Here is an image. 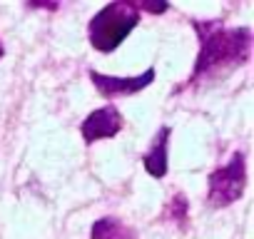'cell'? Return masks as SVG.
Segmentation results:
<instances>
[{
  "mask_svg": "<svg viewBox=\"0 0 254 239\" xmlns=\"http://www.w3.org/2000/svg\"><path fill=\"white\" fill-rule=\"evenodd\" d=\"M187 209H190V202H187V197L185 194H175L172 199H170V204H167V209H165V219H170V222H177L180 227H185V222H187Z\"/></svg>",
  "mask_w": 254,
  "mask_h": 239,
  "instance_id": "obj_8",
  "label": "cell"
},
{
  "mask_svg": "<svg viewBox=\"0 0 254 239\" xmlns=\"http://www.w3.org/2000/svg\"><path fill=\"white\" fill-rule=\"evenodd\" d=\"M122 112L115 107V105H105V107H97L95 112H90L82 125H80V135L85 140V145H92L97 140H107V137H115L120 130H122Z\"/></svg>",
  "mask_w": 254,
  "mask_h": 239,
  "instance_id": "obj_4",
  "label": "cell"
},
{
  "mask_svg": "<svg viewBox=\"0 0 254 239\" xmlns=\"http://www.w3.org/2000/svg\"><path fill=\"white\" fill-rule=\"evenodd\" d=\"M90 80H92V85L97 87V92L102 97H127V95L142 92L147 85H152L155 67H147L137 77H110V75H102L97 70H90Z\"/></svg>",
  "mask_w": 254,
  "mask_h": 239,
  "instance_id": "obj_5",
  "label": "cell"
},
{
  "mask_svg": "<svg viewBox=\"0 0 254 239\" xmlns=\"http://www.w3.org/2000/svg\"><path fill=\"white\" fill-rule=\"evenodd\" d=\"M199 35V55L192 67V82L204 77H219L234 67H242L252 55L249 28H224L222 20H192Z\"/></svg>",
  "mask_w": 254,
  "mask_h": 239,
  "instance_id": "obj_1",
  "label": "cell"
},
{
  "mask_svg": "<svg viewBox=\"0 0 254 239\" xmlns=\"http://www.w3.org/2000/svg\"><path fill=\"white\" fill-rule=\"evenodd\" d=\"M137 10H147V13H167V5H152V3H137Z\"/></svg>",
  "mask_w": 254,
  "mask_h": 239,
  "instance_id": "obj_9",
  "label": "cell"
},
{
  "mask_svg": "<svg viewBox=\"0 0 254 239\" xmlns=\"http://www.w3.org/2000/svg\"><path fill=\"white\" fill-rule=\"evenodd\" d=\"M90 239H137V232L117 217H102L90 227Z\"/></svg>",
  "mask_w": 254,
  "mask_h": 239,
  "instance_id": "obj_7",
  "label": "cell"
},
{
  "mask_svg": "<svg viewBox=\"0 0 254 239\" xmlns=\"http://www.w3.org/2000/svg\"><path fill=\"white\" fill-rule=\"evenodd\" d=\"M5 55V48H3V43H0V58H3Z\"/></svg>",
  "mask_w": 254,
  "mask_h": 239,
  "instance_id": "obj_10",
  "label": "cell"
},
{
  "mask_svg": "<svg viewBox=\"0 0 254 239\" xmlns=\"http://www.w3.org/2000/svg\"><path fill=\"white\" fill-rule=\"evenodd\" d=\"M170 135H172V130H170L167 125H162V127L157 130V135L152 137L150 150H147V152H145V157H142V165H145L147 175H150V177H155V179H162V177L167 175V167H170V162H167Z\"/></svg>",
  "mask_w": 254,
  "mask_h": 239,
  "instance_id": "obj_6",
  "label": "cell"
},
{
  "mask_svg": "<svg viewBox=\"0 0 254 239\" xmlns=\"http://www.w3.org/2000/svg\"><path fill=\"white\" fill-rule=\"evenodd\" d=\"M140 25V10L132 0H117L100 8L90 25H87V38L90 45L100 53H112L115 48L122 45V40Z\"/></svg>",
  "mask_w": 254,
  "mask_h": 239,
  "instance_id": "obj_2",
  "label": "cell"
},
{
  "mask_svg": "<svg viewBox=\"0 0 254 239\" xmlns=\"http://www.w3.org/2000/svg\"><path fill=\"white\" fill-rule=\"evenodd\" d=\"M247 187V160L244 152H234L227 165L217 167L207 177V204L209 207H229L242 199Z\"/></svg>",
  "mask_w": 254,
  "mask_h": 239,
  "instance_id": "obj_3",
  "label": "cell"
}]
</instances>
